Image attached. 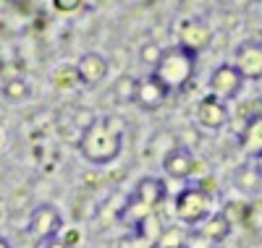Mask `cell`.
Wrapping results in <instances>:
<instances>
[{"label": "cell", "instance_id": "obj_1", "mask_svg": "<svg viewBox=\"0 0 262 248\" xmlns=\"http://www.w3.org/2000/svg\"><path fill=\"white\" fill-rule=\"evenodd\" d=\"M126 120L118 115H102L81 133L79 152L90 165H111L123 152Z\"/></svg>", "mask_w": 262, "mask_h": 248}, {"label": "cell", "instance_id": "obj_2", "mask_svg": "<svg viewBox=\"0 0 262 248\" xmlns=\"http://www.w3.org/2000/svg\"><path fill=\"white\" fill-rule=\"evenodd\" d=\"M194 71H196V55L186 47H181V44H173V47H168L160 58V63L152 68V73H155L165 86L170 94L176 92H184V89L191 84L194 79Z\"/></svg>", "mask_w": 262, "mask_h": 248}, {"label": "cell", "instance_id": "obj_3", "mask_svg": "<svg viewBox=\"0 0 262 248\" xmlns=\"http://www.w3.org/2000/svg\"><path fill=\"white\" fill-rule=\"evenodd\" d=\"M210 214H212V196H207L196 186H189L176 196V217L189 228H200Z\"/></svg>", "mask_w": 262, "mask_h": 248}, {"label": "cell", "instance_id": "obj_4", "mask_svg": "<svg viewBox=\"0 0 262 248\" xmlns=\"http://www.w3.org/2000/svg\"><path fill=\"white\" fill-rule=\"evenodd\" d=\"M244 81L247 79L242 76V71H238L233 63H223V65H217V68L212 71L207 86H210V94H215V97H221L223 102H228V100L242 94Z\"/></svg>", "mask_w": 262, "mask_h": 248}, {"label": "cell", "instance_id": "obj_5", "mask_svg": "<svg viewBox=\"0 0 262 248\" xmlns=\"http://www.w3.org/2000/svg\"><path fill=\"white\" fill-rule=\"evenodd\" d=\"M163 170L173 180H189V178H194L196 172L202 170V165L196 162V157H194L191 149L173 146V149H168L163 154Z\"/></svg>", "mask_w": 262, "mask_h": 248}, {"label": "cell", "instance_id": "obj_6", "mask_svg": "<svg viewBox=\"0 0 262 248\" xmlns=\"http://www.w3.org/2000/svg\"><path fill=\"white\" fill-rule=\"evenodd\" d=\"M63 230V214L53 204H37L29 217V233L39 240H50Z\"/></svg>", "mask_w": 262, "mask_h": 248}, {"label": "cell", "instance_id": "obj_7", "mask_svg": "<svg viewBox=\"0 0 262 248\" xmlns=\"http://www.w3.org/2000/svg\"><path fill=\"white\" fill-rule=\"evenodd\" d=\"M194 118H196V126L205 128V131H221V128H226V123L231 118V110L221 97L207 94V97H202L200 102H196Z\"/></svg>", "mask_w": 262, "mask_h": 248}, {"label": "cell", "instance_id": "obj_8", "mask_svg": "<svg viewBox=\"0 0 262 248\" xmlns=\"http://www.w3.org/2000/svg\"><path fill=\"white\" fill-rule=\"evenodd\" d=\"M168 97H170L168 86L149 71V73H147L144 79H139V84H137L134 105L142 107V110H147V112H152V110H160V107L168 102Z\"/></svg>", "mask_w": 262, "mask_h": 248}, {"label": "cell", "instance_id": "obj_9", "mask_svg": "<svg viewBox=\"0 0 262 248\" xmlns=\"http://www.w3.org/2000/svg\"><path fill=\"white\" fill-rule=\"evenodd\" d=\"M233 65L242 71L244 79L259 81L262 79V42L259 39H244L233 53Z\"/></svg>", "mask_w": 262, "mask_h": 248}, {"label": "cell", "instance_id": "obj_10", "mask_svg": "<svg viewBox=\"0 0 262 248\" xmlns=\"http://www.w3.org/2000/svg\"><path fill=\"white\" fill-rule=\"evenodd\" d=\"M212 42V29L205 24L202 18H186L181 24V32H179V44L186 50H191L194 55H200L202 50L210 47Z\"/></svg>", "mask_w": 262, "mask_h": 248}, {"label": "cell", "instance_id": "obj_11", "mask_svg": "<svg viewBox=\"0 0 262 248\" xmlns=\"http://www.w3.org/2000/svg\"><path fill=\"white\" fill-rule=\"evenodd\" d=\"M74 65L79 73V84H84V86H97L100 81H105L107 68H111L105 55H100V53H84Z\"/></svg>", "mask_w": 262, "mask_h": 248}, {"label": "cell", "instance_id": "obj_12", "mask_svg": "<svg viewBox=\"0 0 262 248\" xmlns=\"http://www.w3.org/2000/svg\"><path fill=\"white\" fill-rule=\"evenodd\" d=\"M131 196L139 199L144 207L158 209V207L163 204V201H165V196H168V188H165V183H163L160 178H142Z\"/></svg>", "mask_w": 262, "mask_h": 248}, {"label": "cell", "instance_id": "obj_13", "mask_svg": "<svg viewBox=\"0 0 262 248\" xmlns=\"http://www.w3.org/2000/svg\"><path fill=\"white\" fill-rule=\"evenodd\" d=\"M196 230H200L205 238H210L212 243H223L228 235H231V230H233V225L221 214V212H215V214H210L202 225H200V228H196Z\"/></svg>", "mask_w": 262, "mask_h": 248}, {"label": "cell", "instance_id": "obj_14", "mask_svg": "<svg viewBox=\"0 0 262 248\" xmlns=\"http://www.w3.org/2000/svg\"><path fill=\"white\" fill-rule=\"evenodd\" d=\"M242 144L254 157L262 154V118H252L249 115V120H247V126L242 131Z\"/></svg>", "mask_w": 262, "mask_h": 248}, {"label": "cell", "instance_id": "obj_15", "mask_svg": "<svg viewBox=\"0 0 262 248\" xmlns=\"http://www.w3.org/2000/svg\"><path fill=\"white\" fill-rule=\"evenodd\" d=\"M137 84L139 79L131 76V73H121L116 81H113V97L121 102V105H134V97H137Z\"/></svg>", "mask_w": 262, "mask_h": 248}, {"label": "cell", "instance_id": "obj_16", "mask_svg": "<svg viewBox=\"0 0 262 248\" xmlns=\"http://www.w3.org/2000/svg\"><path fill=\"white\" fill-rule=\"evenodd\" d=\"M221 214L231 222V225H249L254 207L247 204V201H226V207L221 209Z\"/></svg>", "mask_w": 262, "mask_h": 248}, {"label": "cell", "instance_id": "obj_17", "mask_svg": "<svg viewBox=\"0 0 262 248\" xmlns=\"http://www.w3.org/2000/svg\"><path fill=\"white\" fill-rule=\"evenodd\" d=\"M29 92L32 89H29V81L24 76H13V79H8L3 84V97L8 102H24L29 97Z\"/></svg>", "mask_w": 262, "mask_h": 248}, {"label": "cell", "instance_id": "obj_18", "mask_svg": "<svg viewBox=\"0 0 262 248\" xmlns=\"http://www.w3.org/2000/svg\"><path fill=\"white\" fill-rule=\"evenodd\" d=\"M259 183H262V178L257 175L254 165H244L242 170L236 172V186L242 188V191H247V193H254V191H259Z\"/></svg>", "mask_w": 262, "mask_h": 248}, {"label": "cell", "instance_id": "obj_19", "mask_svg": "<svg viewBox=\"0 0 262 248\" xmlns=\"http://www.w3.org/2000/svg\"><path fill=\"white\" fill-rule=\"evenodd\" d=\"M184 240H186V230L181 228H163L160 238H158V248H184Z\"/></svg>", "mask_w": 262, "mask_h": 248}, {"label": "cell", "instance_id": "obj_20", "mask_svg": "<svg viewBox=\"0 0 262 248\" xmlns=\"http://www.w3.org/2000/svg\"><path fill=\"white\" fill-rule=\"evenodd\" d=\"M53 81H55V86H58V89H74V86L79 84L76 65H60V68H55Z\"/></svg>", "mask_w": 262, "mask_h": 248}, {"label": "cell", "instance_id": "obj_21", "mask_svg": "<svg viewBox=\"0 0 262 248\" xmlns=\"http://www.w3.org/2000/svg\"><path fill=\"white\" fill-rule=\"evenodd\" d=\"M163 53H165V47H160L158 42H144L142 47H139V63L149 65V68H155V65L160 63V58H163Z\"/></svg>", "mask_w": 262, "mask_h": 248}, {"label": "cell", "instance_id": "obj_22", "mask_svg": "<svg viewBox=\"0 0 262 248\" xmlns=\"http://www.w3.org/2000/svg\"><path fill=\"white\" fill-rule=\"evenodd\" d=\"M184 248H215V243L210 238H205L200 230H189L186 233V240H184Z\"/></svg>", "mask_w": 262, "mask_h": 248}, {"label": "cell", "instance_id": "obj_23", "mask_svg": "<svg viewBox=\"0 0 262 248\" xmlns=\"http://www.w3.org/2000/svg\"><path fill=\"white\" fill-rule=\"evenodd\" d=\"M95 120H97V115H95L92 110H76V115H74V120H71V123H74V126H76V128L84 133V131L90 128Z\"/></svg>", "mask_w": 262, "mask_h": 248}, {"label": "cell", "instance_id": "obj_24", "mask_svg": "<svg viewBox=\"0 0 262 248\" xmlns=\"http://www.w3.org/2000/svg\"><path fill=\"white\" fill-rule=\"evenodd\" d=\"M84 0H53V8L58 13H76Z\"/></svg>", "mask_w": 262, "mask_h": 248}, {"label": "cell", "instance_id": "obj_25", "mask_svg": "<svg viewBox=\"0 0 262 248\" xmlns=\"http://www.w3.org/2000/svg\"><path fill=\"white\" fill-rule=\"evenodd\" d=\"M176 139H179V144H181V146H186V149H191L194 144H200V133H196L194 128H184V131L179 133V136H176Z\"/></svg>", "mask_w": 262, "mask_h": 248}, {"label": "cell", "instance_id": "obj_26", "mask_svg": "<svg viewBox=\"0 0 262 248\" xmlns=\"http://www.w3.org/2000/svg\"><path fill=\"white\" fill-rule=\"evenodd\" d=\"M194 186L200 188V191H205L207 196H215V191H217V180H215L212 175H205V178H200V180H196Z\"/></svg>", "mask_w": 262, "mask_h": 248}, {"label": "cell", "instance_id": "obj_27", "mask_svg": "<svg viewBox=\"0 0 262 248\" xmlns=\"http://www.w3.org/2000/svg\"><path fill=\"white\" fill-rule=\"evenodd\" d=\"M42 248H71V245H66L63 238L55 235V238H50V240H42Z\"/></svg>", "mask_w": 262, "mask_h": 248}, {"label": "cell", "instance_id": "obj_28", "mask_svg": "<svg viewBox=\"0 0 262 248\" xmlns=\"http://www.w3.org/2000/svg\"><path fill=\"white\" fill-rule=\"evenodd\" d=\"M79 238H81V235H79V230H69V233H63V243H66V245H71V248L79 243Z\"/></svg>", "mask_w": 262, "mask_h": 248}, {"label": "cell", "instance_id": "obj_29", "mask_svg": "<svg viewBox=\"0 0 262 248\" xmlns=\"http://www.w3.org/2000/svg\"><path fill=\"white\" fill-rule=\"evenodd\" d=\"M249 115H252V118H262V97L252 100V105H249Z\"/></svg>", "mask_w": 262, "mask_h": 248}, {"label": "cell", "instance_id": "obj_30", "mask_svg": "<svg viewBox=\"0 0 262 248\" xmlns=\"http://www.w3.org/2000/svg\"><path fill=\"white\" fill-rule=\"evenodd\" d=\"M254 170H257V175L262 178V154H257V157H254Z\"/></svg>", "mask_w": 262, "mask_h": 248}, {"label": "cell", "instance_id": "obj_31", "mask_svg": "<svg viewBox=\"0 0 262 248\" xmlns=\"http://www.w3.org/2000/svg\"><path fill=\"white\" fill-rule=\"evenodd\" d=\"M0 248H11V243H8L6 238H0Z\"/></svg>", "mask_w": 262, "mask_h": 248}, {"label": "cell", "instance_id": "obj_32", "mask_svg": "<svg viewBox=\"0 0 262 248\" xmlns=\"http://www.w3.org/2000/svg\"><path fill=\"white\" fill-rule=\"evenodd\" d=\"M3 219H6V209H3V207H0V222H3Z\"/></svg>", "mask_w": 262, "mask_h": 248}]
</instances>
